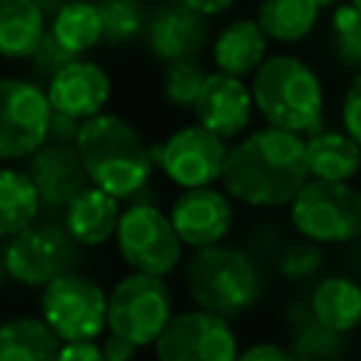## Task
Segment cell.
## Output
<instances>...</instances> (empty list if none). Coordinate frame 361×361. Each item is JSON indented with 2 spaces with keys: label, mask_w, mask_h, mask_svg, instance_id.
Here are the masks:
<instances>
[{
  "label": "cell",
  "mask_w": 361,
  "mask_h": 361,
  "mask_svg": "<svg viewBox=\"0 0 361 361\" xmlns=\"http://www.w3.org/2000/svg\"><path fill=\"white\" fill-rule=\"evenodd\" d=\"M307 180L305 138L268 124L248 130L228 147L220 175L226 195L248 209L290 206Z\"/></svg>",
  "instance_id": "obj_1"
},
{
  "label": "cell",
  "mask_w": 361,
  "mask_h": 361,
  "mask_svg": "<svg viewBox=\"0 0 361 361\" xmlns=\"http://www.w3.org/2000/svg\"><path fill=\"white\" fill-rule=\"evenodd\" d=\"M350 3H353V6H355V8L361 11V0H350Z\"/></svg>",
  "instance_id": "obj_42"
},
{
  "label": "cell",
  "mask_w": 361,
  "mask_h": 361,
  "mask_svg": "<svg viewBox=\"0 0 361 361\" xmlns=\"http://www.w3.org/2000/svg\"><path fill=\"white\" fill-rule=\"evenodd\" d=\"M338 116H341V130L361 144V71L353 73L344 87Z\"/></svg>",
  "instance_id": "obj_33"
},
{
  "label": "cell",
  "mask_w": 361,
  "mask_h": 361,
  "mask_svg": "<svg viewBox=\"0 0 361 361\" xmlns=\"http://www.w3.org/2000/svg\"><path fill=\"white\" fill-rule=\"evenodd\" d=\"M62 341L42 316H14L0 322V361H56Z\"/></svg>",
  "instance_id": "obj_23"
},
{
  "label": "cell",
  "mask_w": 361,
  "mask_h": 361,
  "mask_svg": "<svg viewBox=\"0 0 361 361\" xmlns=\"http://www.w3.org/2000/svg\"><path fill=\"white\" fill-rule=\"evenodd\" d=\"M73 59H79V56H73L68 48H62L59 42H56V37L48 31L45 34V39L39 42V48L34 51V56L28 59V65H31V73H37L39 79H51V76H56L65 65H71Z\"/></svg>",
  "instance_id": "obj_32"
},
{
  "label": "cell",
  "mask_w": 361,
  "mask_h": 361,
  "mask_svg": "<svg viewBox=\"0 0 361 361\" xmlns=\"http://www.w3.org/2000/svg\"><path fill=\"white\" fill-rule=\"evenodd\" d=\"M183 6H189L192 11H197V14H203V17H220V14H226L237 0H180Z\"/></svg>",
  "instance_id": "obj_38"
},
{
  "label": "cell",
  "mask_w": 361,
  "mask_h": 361,
  "mask_svg": "<svg viewBox=\"0 0 361 361\" xmlns=\"http://www.w3.org/2000/svg\"><path fill=\"white\" fill-rule=\"evenodd\" d=\"M8 279V271H6V248H3V240H0V288L6 285Z\"/></svg>",
  "instance_id": "obj_40"
},
{
  "label": "cell",
  "mask_w": 361,
  "mask_h": 361,
  "mask_svg": "<svg viewBox=\"0 0 361 361\" xmlns=\"http://www.w3.org/2000/svg\"><path fill=\"white\" fill-rule=\"evenodd\" d=\"M102 14V42L110 48H130L147 34L144 0H96Z\"/></svg>",
  "instance_id": "obj_28"
},
{
  "label": "cell",
  "mask_w": 361,
  "mask_h": 361,
  "mask_svg": "<svg viewBox=\"0 0 361 361\" xmlns=\"http://www.w3.org/2000/svg\"><path fill=\"white\" fill-rule=\"evenodd\" d=\"M358 361H361V358H358Z\"/></svg>",
  "instance_id": "obj_43"
},
{
  "label": "cell",
  "mask_w": 361,
  "mask_h": 361,
  "mask_svg": "<svg viewBox=\"0 0 361 361\" xmlns=\"http://www.w3.org/2000/svg\"><path fill=\"white\" fill-rule=\"evenodd\" d=\"M56 361H104V353L99 341H71V344H62Z\"/></svg>",
  "instance_id": "obj_37"
},
{
  "label": "cell",
  "mask_w": 361,
  "mask_h": 361,
  "mask_svg": "<svg viewBox=\"0 0 361 361\" xmlns=\"http://www.w3.org/2000/svg\"><path fill=\"white\" fill-rule=\"evenodd\" d=\"M209 17L192 11L189 6H183L180 0H169L161 3L147 23V48L149 54L161 62H183V59H200L203 48L212 45L209 42Z\"/></svg>",
  "instance_id": "obj_15"
},
{
  "label": "cell",
  "mask_w": 361,
  "mask_h": 361,
  "mask_svg": "<svg viewBox=\"0 0 361 361\" xmlns=\"http://www.w3.org/2000/svg\"><path fill=\"white\" fill-rule=\"evenodd\" d=\"M99 347H102V353H104V361H135V355H138V350H141V347H135L133 341H127L124 336L110 333V330L102 336Z\"/></svg>",
  "instance_id": "obj_36"
},
{
  "label": "cell",
  "mask_w": 361,
  "mask_h": 361,
  "mask_svg": "<svg viewBox=\"0 0 361 361\" xmlns=\"http://www.w3.org/2000/svg\"><path fill=\"white\" fill-rule=\"evenodd\" d=\"M169 220L186 248H209L231 234L234 200L217 186L183 189L169 206Z\"/></svg>",
  "instance_id": "obj_13"
},
{
  "label": "cell",
  "mask_w": 361,
  "mask_h": 361,
  "mask_svg": "<svg viewBox=\"0 0 361 361\" xmlns=\"http://www.w3.org/2000/svg\"><path fill=\"white\" fill-rule=\"evenodd\" d=\"M175 316V296L164 276L130 271L107 290V330L135 347H152Z\"/></svg>",
  "instance_id": "obj_7"
},
{
  "label": "cell",
  "mask_w": 361,
  "mask_h": 361,
  "mask_svg": "<svg viewBox=\"0 0 361 361\" xmlns=\"http://www.w3.org/2000/svg\"><path fill=\"white\" fill-rule=\"evenodd\" d=\"M206 76H209V71L203 68L200 59H183V62L164 65V73H161L164 102L178 107V110H192L200 90H203Z\"/></svg>",
  "instance_id": "obj_30"
},
{
  "label": "cell",
  "mask_w": 361,
  "mask_h": 361,
  "mask_svg": "<svg viewBox=\"0 0 361 361\" xmlns=\"http://www.w3.org/2000/svg\"><path fill=\"white\" fill-rule=\"evenodd\" d=\"M34 3H37V6H39L45 14H48V17H54V14H56L62 6H68V3H73V0H34Z\"/></svg>",
  "instance_id": "obj_39"
},
{
  "label": "cell",
  "mask_w": 361,
  "mask_h": 361,
  "mask_svg": "<svg viewBox=\"0 0 361 361\" xmlns=\"http://www.w3.org/2000/svg\"><path fill=\"white\" fill-rule=\"evenodd\" d=\"M152 350L158 361H237L240 338L231 319L192 307L172 316Z\"/></svg>",
  "instance_id": "obj_12"
},
{
  "label": "cell",
  "mask_w": 361,
  "mask_h": 361,
  "mask_svg": "<svg viewBox=\"0 0 361 361\" xmlns=\"http://www.w3.org/2000/svg\"><path fill=\"white\" fill-rule=\"evenodd\" d=\"M116 251L130 271L169 276L183 262V240L178 237L169 212H164L152 200L135 197L124 206L118 228H116Z\"/></svg>",
  "instance_id": "obj_6"
},
{
  "label": "cell",
  "mask_w": 361,
  "mask_h": 361,
  "mask_svg": "<svg viewBox=\"0 0 361 361\" xmlns=\"http://www.w3.org/2000/svg\"><path fill=\"white\" fill-rule=\"evenodd\" d=\"M322 17L319 0H259L257 23L276 45H296L313 34Z\"/></svg>",
  "instance_id": "obj_24"
},
{
  "label": "cell",
  "mask_w": 361,
  "mask_h": 361,
  "mask_svg": "<svg viewBox=\"0 0 361 361\" xmlns=\"http://www.w3.org/2000/svg\"><path fill=\"white\" fill-rule=\"evenodd\" d=\"M192 113L200 127L212 130L214 135H220L226 141H237L240 135L248 133L254 113H257L251 85H245V79H240V76H231L223 71H209Z\"/></svg>",
  "instance_id": "obj_14"
},
{
  "label": "cell",
  "mask_w": 361,
  "mask_h": 361,
  "mask_svg": "<svg viewBox=\"0 0 361 361\" xmlns=\"http://www.w3.org/2000/svg\"><path fill=\"white\" fill-rule=\"evenodd\" d=\"M299 237L319 245H347L361 237V189L310 178L288 206Z\"/></svg>",
  "instance_id": "obj_5"
},
{
  "label": "cell",
  "mask_w": 361,
  "mask_h": 361,
  "mask_svg": "<svg viewBox=\"0 0 361 361\" xmlns=\"http://www.w3.org/2000/svg\"><path fill=\"white\" fill-rule=\"evenodd\" d=\"M183 285L195 307L226 319L245 316L265 293L259 262L245 248L228 243L195 248L183 262Z\"/></svg>",
  "instance_id": "obj_4"
},
{
  "label": "cell",
  "mask_w": 361,
  "mask_h": 361,
  "mask_svg": "<svg viewBox=\"0 0 361 361\" xmlns=\"http://www.w3.org/2000/svg\"><path fill=\"white\" fill-rule=\"evenodd\" d=\"M237 361H296V355L279 341H251L248 347H240Z\"/></svg>",
  "instance_id": "obj_34"
},
{
  "label": "cell",
  "mask_w": 361,
  "mask_h": 361,
  "mask_svg": "<svg viewBox=\"0 0 361 361\" xmlns=\"http://www.w3.org/2000/svg\"><path fill=\"white\" fill-rule=\"evenodd\" d=\"M319 3H322V8H327V6H336L338 0H319Z\"/></svg>",
  "instance_id": "obj_41"
},
{
  "label": "cell",
  "mask_w": 361,
  "mask_h": 361,
  "mask_svg": "<svg viewBox=\"0 0 361 361\" xmlns=\"http://www.w3.org/2000/svg\"><path fill=\"white\" fill-rule=\"evenodd\" d=\"M8 279L23 288H45L56 276L76 271L82 245L68 234L62 220H34L3 243Z\"/></svg>",
  "instance_id": "obj_9"
},
{
  "label": "cell",
  "mask_w": 361,
  "mask_h": 361,
  "mask_svg": "<svg viewBox=\"0 0 361 361\" xmlns=\"http://www.w3.org/2000/svg\"><path fill=\"white\" fill-rule=\"evenodd\" d=\"M79 130H82V121L79 118L65 116V113H51L48 141L51 144H68V147H73L76 138H79Z\"/></svg>",
  "instance_id": "obj_35"
},
{
  "label": "cell",
  "mask_w": 361,
  "mask_h": 361,
  "mask_svg": "<svg viewBox=\"0 0 361 361\" xmlns=\"http://www.w3.org/2000/svg\"><path fill=\"white\" fill-rule=\"evenodd\" d=\"M51 113L45 85L25 76H0V164L25 161L48 144Z\"/></svg>",
  "instance_id": "obj_10"
},
{
  "label": "cell",
  "mask_w": 361,
  "mask_h": 361,
  "mask_svg": "<svg viewBox=\"0 0 361 361\" xmlns=\"http://www.w3.org/2000/svg\"><path fill=\"white\" fill-rule=\"evenodd\" d=\"M25 172L34 180L42 212L48 214H62L71 200L90 186L76 147L68 144H42L31 158H25Z\"/></svg>",
  "instance_id": "obj_16"
},
{
  "label": "cell",
  "mask_w": 361,
  "mask_h": 361,
  "mask_svg": "<svg viewBox=\"0 0 361 361\" xmlns=\"http://www.w3.org/2000/svg\"><path fill=\"white\" fill-rule=\"evenodd\" d=\"M251 96L268 127H279L302 138L324 127V82L316 68L296 54H268L251 76Z\"/></svg>",
  "instance_id": "obj_3"
},
{
  "label": "cell",
  "mask_w": 361,
  "mask_h": 361,
  "mask_svg": "<svg viewBox=\"0 0 361 361\" xmlns=\"http://www.w3.org/2000/svg\"><path fill=\"white\" fill-rule=\"evenodd\" d=\"M73 147L87 169L90 186H99L118 200H135L152 180V147L118 113L104 110L82 121Z\"/></svg>",
  "instance_id": "obj_2"
},
{
  "label": "cell",
  "mask_w": 361,
  "mask_h": 361,
  "mask_svg": "<svg viewBox=\"0 0 361 361\" xmlns=\"http://www.w3.org/2000/svg\"><path fill=\"white\" fill-rule=\"evenodd\" d=\"M271 39L265 37L257 17H237L228 20L212 39L209 54L214 71L231 73V76H254V71L268 59Z\"/></svg>",
  "instance_id": "obj_18"
},
{
  "label": "cell",
  "mask_w": 361,
  "mask_h": 361,
  "mask_svg": "<svg viewBox=\"0 0 361 361\" xmlns=\"http://www.w3.org/2000/svg\"><path fill=\"white\" fill-rule=\"evenodd\" d=\"M310 316L327 330L347 336L361 327V282L347 274L322 276L307 296Z\"/></svg>",
  "instance_id": "obj_20"
},
{
  "label": "cell",
  "mask_w": 361,
  "mask_h": 361,
  "mask_svg": "<svg viewBox=\"0 0 361 361\" xmlns=\"http://www.w3.org/2000/svg\"><path fill=\"white\" fill-rule=\"evenodd\" d=\"M48 31L56 37L62 48H68L73 56H85L102 42V14L96 0H73L62 6L51 23Z\"/></svg>",
  "instance_id": "obj_26"
},
{
  "label": "cell",
  "mask_w": 361,
  "mask_h": 361,
  "mask_svg": "<svg viewBox=\"0 0 361 361\" xmlns=\"http://www.w3.org/2000/svg\"><path fill=\"white\" fill-rule=\"evenodd\" d=\"M307 172L316 180H341L353 183L361 172V144L336 127H322L305 138Z\"/></svg>",
  "instance_id": "obj_21"
},
{
  "label": "cell",
  "mask_w": 361,
  "mask_h": 361,
  "mask_svg": "<svg viewBox=\"0 0 361 361\" xmlns=\"http://www.w3.org/2000/svg\"><path fill=\"white\" fill-rule=\"evenodd\" d=\"M121 212L124 209L118 197L107 195L99 186H87L62 212V223L82 248H99L116 237Z\"/></svg>",
  "instance_id": "obj_19"
},
{
  "label": "cell",
  "mask_w": 361,
  "mask_h": 361,
  "mask_svg": "<svg viewBox=\"0 0 361 361\" xmlns=\"http://www.w3.org/2000/svg\"><path fill=\"white\" fill-rule=\"evenodd\" d=\"M39 316L62 344L99 341L107 333V290L82 271H68L39 290Z\"/></svg>",
  "instance_id": "obj_8"
},
{
  "label": "cell",
  "mask_w": 361,
  "mask_h": 361,
  "mask_svg": "<svg viewBox=\"0 0 361 361\" xmlns=\"http://www.w3.org/2000/svg\"><path fill=\"white\" fill-rule=\"evenodd\" d=\"M48 34V14L34 0H0V56L28 62Z\"/></svg>",
  "instance_id": "obj_22"
},
{
  "label": "cell",
  "mask_w": 361,
  "mask_h": 361,
  "mask_svg": "<svg viewBox=\"0 0 361 361\" xmlns=\"http://www.w3.org/2000/svg\"><path fill=\"white\" fill-rule=\"evenodd\" d=\"M322 248H324V245L310 243V240H305V237L288 243V245L279 251V257H276V271H279V276L288 279V282L313 279V276L322 271V265H324V251H322Z\"/></svg>",
  "instance_id": "obj_31"
},
{
  "label": "cell",
  "mask_w": 361,
  "mask_h": 361,
  "mask_svg": "<svg viewBox=\"0 0 361 361\" xmlns=\"http://www.w3.org/2000/svg\"><path fill=\"white\" fill-rule=\"evenodd\" d=\"M42 203L34 189V180L20 166L0 164V240L20 234L34 220H39Z\"/></svg>",
  "instance_id": "obj_25"
},
{
  "label": "cell",
  "mask_w": 361,
  "mask_h": 361,
  "mask_svg": "<svg viewBox=\"0 0 361 361\" xmlns=\"http://www.w3.org/2000/svg\"><path fill=\"white\" fill-rule=\"evenodd\" d=\"M226 155L228 141L200 127L197 121L178 127L164 141L152 144L155 166L180 189L214 186V180L223 175Z\"/></svg>",
  "instance_id": "obj_11"
},
{
  "label": "cell",
  "mask_w": 361,
  "mask_h": 361,
  "mask_svg": "<svg viewBox=\"0 0 361 361\" xmlns=\"http://www.w3.org/2000/svg\"><path fill=\"white\" fill-rule=\"evenodd\" d=\"M290 319V353L296 361H341L344 355V336L319 324L307 305H296L288 313Z\"/></svg>",
  "instance_id": "obj_27"
},
{
  "label": "cell",
  "mask_w": 361,
  "mask_h": 361,
  "mask_svg": "<svg viewBox=\"0 0 361 361\" xmlns=\"http://www.w3.org/2000/svg\"><path fill=\"white\" fill-rule=\"evenodd\" d=\"M45 93L54 113H65L79 121H87L104 113L113 96V79L99 62L79 56L45 82Z\"/></svg>",
  "instance_id": "obj_17"
},
{
  "label": "cell",
  "mask_w": 361,
  "mask_h": 361,
  "mask_svg": "<svg viewBox=\"0 0 361 361\" xmlns=\"http://www.w3.org/2000/svg\"><path fill=\"white\" fill-rule=\"evenodd\" d=\"M330 51L341 68L361 71V11L350 0L336 3L330 11Z\"/></svg>",
  "instance_id": "obj_29"
}]
</instances>
